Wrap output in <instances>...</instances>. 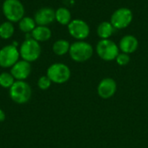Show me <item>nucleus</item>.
Listing matches in <instances>:
<instances>
[{"label": "nucleus", "mask_w": 148, "mask_h": 148, "mask_svg": "<svg viewBox=\"0 0 148 148\" xmlns=\"http://www.w3.org/2000/svg\"><path fill=\"white\" fill-rule=\"evenodd\" d=\"M117 90V84L115 81L112 78H104L102 79L98 87L97 94L102 99H109L115 94Z\"/></svg>", "instance_id": "nucleus-11"}, {"label": "nucleus", "mask_w": 148, "mask_h": 148, "mask_svg": "<svg viewBox=\"0 0 148 148\" xmlns=\"http://www.w3.org/2000/svg\"><path fill=\"white\" fill-rule=\"evenodd\" d=\"M55 11L49 7H43L37 10L34 15V20L36 25L48 26L55 21Z\"/></svg>", "instance_id": "nucleus-12"}, {"label": "nucleus", "mask_w": 148, "mask_h": 148, "mask_svg": "<svg viewBox=\"0 0 148 148\" xmlns=\"http://www.w3.org/2000/svg\"><path fill=\"white\" fill-rule=\"evenodd\" d=\"M139 46L138 39L132 35H127L123 36L119 43V49L126 54H131L136 51Z\"/></svg>", "instance_id": "nucleus-13"}, {"label": "nucleus", "mask_w": 148, "mask_h": 148, "mask_svg": "<svg viewBox=\"0 0 148 148\" xmlns=\"http://www.w3.org/2000/svg\"><path fill=\"white\" fill-rule=\"evenodd\" d=\"M16 82L10 72H2L0 74V86L3 88H9Z\"/></svg>", "instance_id": "nucleus-20"}, {"label": "nucleus", "mask_w": 148, "mask_h": 148, "mask_svg": "<svg viewBox=\"0 0 148 148\" xmlns=\"http://www.w3.org/2000/svg\"><path fill=\"white\" fill-rule=\"evenodd\" d=\"M14 33L15 27L13 23L6 20L0 24V38L3 40H8L13 36Z\"/></svg>", "instance_id": "nucleus-19"}, {"label": "nucleus", "mask_w": 148, "mask_h": 148, "mask_svg": "<svg viewBox=\"0 0 148 148\" xmlns=\"http://www.w3.org/2000/svg\"><path fill=\"white\" fill-rule=\"evenodd\" d=\"M69 35L78 41L86 39L90 33L88 24L82 19H74L68 24Z\"/></svg>", "instance_id": "nucleus-9"}, {"label": "nucleus", "mask_w": 148, "mask_h": 148, "mask_svg": "<svg viewBox=\"0 0 148 148\" xmlns=\"http://www.w3.org/2000/svg\"><path fill=\"white\" fill-rule=\"evenodd\" d=\"M30 34L31 37L37 41L38 42H44L51 38L52 31L48 26L36 25V27L33 29V31Z\"/></svg>", "instance_id": "nucleus-14"}, {"label": "nucleus", "mask_w": 148, "mask_h": 148, "mask_svg": "<svg viewBox=\"0 0 148 148\" xmlns=\"http://www.w3.org/2000/svg\"><path fill=\"white\" fill-rule=\"evenodd\" d=\"M69 49H70V43L69 42V41L65 40V39H59L56 40L52 46V50L53 52L59 56H64L67 53L69 52Z\"/></svg>", "instance_id": "nucleus-17"}, {"label": "nucleus", "mask_w": 148, "mask_h": 148, "mask_svg": "<svg viewBox=\"0 0 148 148\" xmlns=\"http://www.w3.org/2000/svg\"><path fill=\"white\" fill-rule=\"evenodd\" d=\"M18 48L12 44H7L0 49V67L10 69L20 59Z\"/></svg>", "instance_id": "nucleus-7"}, {"label": "nucleus", "mask_w": 148, "mask_h": 148, "mask_svg": "<svg viewBox=\"0 0 148 148\" xmlns=\"http://www.w3.org/2000/svg\"><path fill=\"white\" fill-rule=\"evenodd\" d=\"M31 95V88L25 81H16L9 89L10 99L17 104L27 103L30 100Z\"/></svg>", "instance_id": "nucleus-2"}, {"label": "nucleus", "mask_w": 148, "mask_h": 148, "mask_svg": "<svg viewBox=\"0 0 148 148\" xmlns=\"http://www.w3.org/2000/svg\"><path fill=\"white\" fill-rule=\"evenodd\" d=\"M20 57L29 62H36L41 56L42 49L40 42L30 38H25L24 41L20 44L19 48Z\"/></svg>", "instance_id": "nucleus-3"}, {"label": "nucleus", "mask_w": 148, "mask_h": 148, "mask_svg": "<svg viewBox=\"0 0 148 148\" xmlns=\"http://www.w3.org/2000/svg\"><path fill=\"white\" fill-rule=\"evenodd\" d=\"M114 28L110 22H102L98 25L97 35L101 39H109L114 32Z\"/></svg>", "instance_id": "nucleus-18"}, {"label": "nucleus", "mask_w": 148, "mask_h": 148, "mask_svg": "<svg viewBox=\"0 0 148 148\" xmlns=\"http://www.w3.org/2000/svg\"><path fill=\"white\" fill-rule=\"evenodd\" d=\"M46 75L50 79L52 82L56 84H62L69 80L71 76V71L69 66L66 64L56 62L51 64L48 68Z\"/></svg>", "instance_id": "nucleus-5"}, {"label": "nucleus", "mask_w": 148, "mask_h": 148, "mask_svg": "<svg viewBox=\"0 0 148 148\" xmlns=\"http://www.w3.org/2000/svg\"><path fill=\"white\" fill-rule=\"evenodd\" d=\"M133 12L128 8H120L116 10L111 16L110 23L114 29H122L129 26L133 21Z\"/></svg>", "instance_id": "nucleus-8"}, {"label": "nucleus", "mask_w": 148, "mask_h": 148, "mask_svg": "<svg viewBox=\"0 0 148 148\" xmlns=\"http://www.w3.org/2000/svg\"><path fill=\"white\" fill-rule=\"evenodd\" d=\"M55 20L62 25H68L72 21L70 10L66 7L58 8L55 11Z\"/></svg>", "instance_id": "nucleus-15"}, {"label": "nucleus", "mask_w": 148, "mask_h": 148, "mask_svg": "<svg viewBox=\"0 0 148 148\" xmlns=\"http://www.w3.org/2000/svg\"><path fill=\"white\" fill-rule=\"evenodd\" d=\"M2 12L7 21L18 23L25 13V9L20 0H4L2 4Z\"/></svg>", "instance_id": "nucleus-1"}, {"label": "nucleus", "mask_w": 148, "mask_h": 148, "mask_svg": "<svg viewBox=\"0 0 148 148\" xmlns=\"http://www.w3.org/2000/svg\"><path fill=\"white\" fill-rule=\"evenodd\" d=\"M116 62L120 65V66H125L127 65L130 62V56L128 54L126 53H120L117 57H116Z\"/></svg>", "instance_id": "nucleus-22"}, {"label": "nucleus", "mask_w": 148, "mask_h": 148, "mask_svg": "<svg viewBox=\"0 0 148 148\" xmlns=\"http://www.w3.org/2000/svg\"><path fill=\"white\" fill-rule=\"evenodd\" d=\"M18 29L24 34H30L33 29L36 27V23L34 20V17L31 16H23L18 23Z\"/></svg>", "instance_id": "nucleus-16"}, {"label": "nucleus", "mask_w": 148, "mask_h": 148, "mask_svg": "<svg viewBox=\"0 0 148 148\" xmlns=\"http://www.w3.org/2000/svg\"><path fill=\"white\" fill-rule=\"evenodd\" d=\"M52 82L47 75H42L39 77L37 81V86L41 90H47L50 88Z\"/></svg>", "instance_id": "nucleus-21"}, {"label": "nucleus", "mask_w": 148, "mask_h": 148, "mask_svg": "<svg viewBox=\"0 0 148 148\" xmlns=\"http://www.w3.org/2000/svg\"><path fill=\"white\" fill-rule=\"evenodd\" d=\"M96 53L100 58L110 62L115 60L120 54L119 46L110 39H101L96 45Z\"/></svg>", "instance_id": "nucleus-6"}, {"label": "nucleus", "mask_w": 148, "mask_h": 148, "mask_svg": "<svg viewBox=\"0 0 148 148\" xmlns=\"http://www.w3.org/2000/svg\"><path fill=\"white\" fill-rule=\"evenodd\" d=\"M31 69L30 62L21 59L10 68V72L16 81H25L30 75Z\"/></svg>", "instance_id": "nucleus-10"}, {"label": "nucleus", "mask_w": 148, "mask_h": 148, "mask_svg": "<svg viewBox=\"0 0 148 148\" xmlns=\"http://www.w3.org/2000/svg\"><path fill=\"white\" fill-rule=\"evenodd\" d=\"M94 53L93 47L90 43L84 41H77L70 44L69 56L76 62H84L89 60Z\"/></svg>", "instance_id": "nucleus-4"}, {"label": "nucleus", "mask_w": 148, "mask_h": 148, "mask_svg": "<svg viewBox=\"0 0 148 148\" xmlns=\"http://www.w3.org/2000/svg\"><path fill=\"white\" fill-rule=\"evenodd\" d=\"M6 118V115H5V113L3 109H0V122H3L4 121Z\"/></svg>", "instance_id": "nucleus-23"}]
</instances>
